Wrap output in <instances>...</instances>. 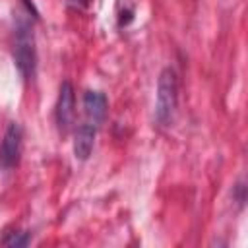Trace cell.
<instances>
[{"mask_svg":"<svg viewBox=\"0 0 248 248\" xmlns=\"http://www.w3.org/2000/svg\"><path fill=\"white\" fill-rule=\"evenodd\" d=\"M14 62L25 79H33L37 72V48L33 25L27 17H17L14 29Z\"/></svg>","mask_w":248,"mask_h":248,"instance_id":"obj_1","label":"cell"},{"mask_svg":"<svg viewBox=\"0 0 248 248\" xmlns=\"http://www.w3.org/2000/svg\"><path fill=\"white\" fill-rule=\"evenodd\" d=\"M178 107V83L176 74L170 68H165L159 74L157 81V101H155V120L161 126H169L174 120Z\"/></svg>","mask_w":248,"mask_h":248,"instance_id":"obj_2","label":"cell"},{"mask_svg":"<svg viewBox=\"0 0 248 248\" xmlns=\"http://www.w3.org/2000/svg\"><path fill=\"white\" fill-rule=\"evenodd\" d=\"M76 116V93L74 85L70 81H62L60 91H58V101H56V126L60 134H68Z\"/></svg>","mask_w":248,"mask_h":248,"instance_id":"obj_3","label":"cell"},{"mask_svg":"<svg viewBox=\"0 0 248 248\" xmlns=\"http://www.w3.org/2000/svg\"><path fill=\"white\" fill-rule=\"evenodd\" d=\"M21 126L17 122H10L0 143V165L4 169H12L17 165L21 153Z\"/></svg>","mask_w":248,"mask_h":248,"instance_id":"obj_4","label":"cell"},{"mask_svg":"<svg viewBox=\"0 0 248 248\" xmlns=\"http://www.w3.org/2000/svg\"><path fill=\"white\" fill-rule=\"evenodd\" d=\"M107 97L101 91H85L83 95V112H85V122L95 126L97 130L107 118Z\"/></svg>","mask_w":248,"mask_h":248,"instance_id":"obj_5","label":"cell"},{"mask_svg":"<svg viewBox=\"0 0 248 248\" xmlns=\"http://www.w3.org/2000/svg\"><path fill=\"white\" fill-rule=\"evenodd\" d=\"M95 136H97V128L83 122L78 126L76 136H74V155L78 161H87L91 151H93V143H95Z\"/></svg>","mask_w":248,"mask_h":248,"instance_id":"obj_6","label":"cell"},{"mask_svg":"<svg viewBox=\"0 0 248 248\" xmlns=\"http://www.w3.org/2000/svg\"><path fill=\"white\" fill-rule=\"evenodd\" d=\"M4 246H27L29 244V234L27 232H21V231H14V232H8V236L2 240Z\"/></svg>","mask_w":248,"mask_h":248,"instance_id":"obj_7","label":"cell"}]
</instances>
